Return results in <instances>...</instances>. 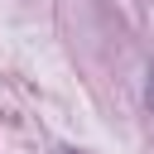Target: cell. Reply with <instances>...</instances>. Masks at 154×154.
<instances>
[{
  "instance_id": "6da1fadb",
  "label": "cell",
  "mask_w": 154,
  "mask_h": 154,
  "mask_svg": "<svg viewBox=\"0 0 154 154\" xmlns=\"http://www.w3.org/2000/svg\"><path fill=\"white\" fill-rule=\"evenodd\" d=\"M144 111L154 116V63H149V72H144Z\"/></svg>"
},
{
  "instance_id": "7a4b0ae2",
  "label": "cell",
  "mask_w": 154,
  "mask_h": 154,
  "mask_svg": "<svg viewBox=\"0 0 154 154\" xmlns=\"http://www.w3.org/2000/svg\"><path fill=\"white\" fill-rule=\"evenodd\" d=\"M58 154H77V149H58Z\"/></svg>"
}]
</instances>
